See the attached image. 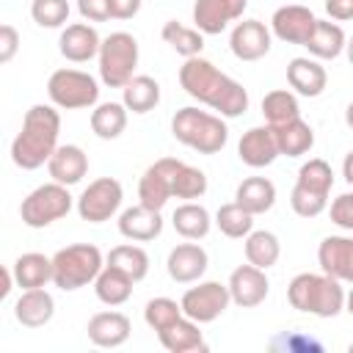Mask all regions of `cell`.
<instances>
[{
    "instance_id": "d590c367",
    "label": "cell",
    "mask_w": 353,
    "mask_h": 353,
    "mask_svg": "<svg viewBox=\"0 0 353 353\" xmlns=\"http://www.w3.org/2000/svg\"><path fill=\"white\" fill-rule=\"evenodd\" d=\"M105 265L119 268V270L127 273L132 281H141V279H146V273H149V254H146L141 245H130V243H124V245L110 248Z\"/></svg>"
},
{
    "instance_id": "bcb514c9",
    "label": "cell",
    "mask_w": 353,
    "mask_h": 353,
    "mask_svg": "<svg viewBox=\"0 0 353 353\" xmlns=\"http://www.w3.org/2000/svg\"><path fill=\"white\" fill-rule=\"evenodd\" d=\"M19 50V33L14 25H0V63H11Z\"/></svg>"
},
{
    "instance_id": "8fae6325",
    "label": "cell",
    "mask_w": 353,
    "mask_h": 353,
    "mask_svg": "<svg viewBox=\"0 0 353 353\" xmlns=\"http://www.w3.org/2000/svg\"><path fill=\"white\" fill-rule=\"evenodd\" d=\"M317 25V17L306 6H281L270 17V30L284 44H306L312 30Z\"/></svg>"
},
{
    "instance_id": "e0dca14e",
    "label": "cell",
    "mask_w": 353,
    "mask_h": 353,
    "mask_svg": "<svg viewBox=\"0 0 353 353\" xmlns=\"http://www.w3.org/2000/svg\"><path fill=\"white\" fill-rule=\"evenodd\" d=\"M237 154L248 168H265L270 165L281 152L276 143V132L270 124L265 127H251L248 132H243L240 143H237Z\"/></svg>"
},
{
    "instance_id": "7bdbcfd3",
    "label": "cell",
    "mask_w": 353,
    "mask_h": 353,
    "mask_svg": "<svg viewBox=\"0 0 353 353\" xmlns=\"http://www.w3.org/2000/svg\"><path fill=\"white\" fill-rule=\"evenodd\" d=\"M290 204H292L295 215H301V218H317L328 207V196H320L314 190H306V188L295 185L292 193H290Z\"/></svg>"
},
{
    "instance_id": "4316f807",
    "label": "cell",
    "mask_w": 353,
    "mask_h": 353,
    "mask_svg": "<svg viewBox=\"0 0 353 353\" xmlns=\"http://www.w3.org/2000/svg\"><path fill=\"white\" fill-rule=\"evenodd\" d=\"M17 287L22 290H36V287H47L52 281V256H44L39 251L22 254L17 256V262L11 265Z\"/></svg>"
},
{
    "instance_id": "74e56055",
    "label": "cell",
    "mask_w": 353,
    "mask_h": 353,
    "mask_svg": "<svg viewBox=\"0 0 353 353\" xmlns=\"http://www.w3.org/2000/svg\"><path fill=\"white\" fill-rule=\"evenodd\" d=\"M163 41L171 44L179 55L185 58H193V55H201L204 50V33L199 28H185L179 25L176 19H168L163 25Z\"/></svg>"
},
{
    "instance_id": "f1b7e54d",
    "label": "cell",
    "mask_w": 353,
    "mask_h": 353,
    "mask_svg": "<svg viewBox=\"0 0 353 353\" xmlns=\"http://www.w3.org/2000/svg\"><path fill=\"white\" fill-rule=\"evenodd\" d=\"M132 284H135V281H132L127 273H121V270L113 268V265H105V268L99 270V276L94 279V292H97V298H99L105 306H121V303L130 301Z\"/></svg>"
},
{
    "instance_id": "6da1fadb",
    "label": "cell",
    "mask_w": 353,
    "mask_h": 353,
    "mask_svg": "<svg viewBox=\"0 0 353 353\" xmlns=\"http://www.w3.org/2000/svg\"><path fill=\"white\" fill-rule=\"evenodd\" d=\"M179 85L201 105L218 110V116L237 119L248 110V91L201 55L185 58L179 66Z\"/></svg>"
},
{
    "instance_id": "c3c4849f",
    "label": "cell",
    "mask_w": 353,
    "mask_h": 353,
    "mask_svg": "<svg viewBox=\"0 0 353 353\" xmlns=\"http://www.w3.org/2000/svg\"><path fill=\"white\" fill-rule=\"evenodd\" d=\"M325 11L331 19H353V0H325Z\"/></svg>"
},
{
    "instance_id": "7402d4cb",
    "label": "cell",
    "mask_w": 353,
    "mask_h": 353,
    "mask_svg": "<svg viewBox=\"0 0 353 353\" xmlns=\"http://www.w3.org/2000/svg\"><path fill=\"white\" fill-rule=\"evenodd\" d=\"M52 314H55V301L44 287L22 290L19 301L14 303V317L25 328H41L52 320Z\"/></svg>"
},
{
    "instance_id": "d6986e66",
    "label": "cell",
    "mask_w": 353,
    "mask_h": 353,
    "mask_svg": "<svg viewBox=\"0 0 353 353\" xmlns=\"http://www.w3.org/2000/svg\"><path fill=\"white\" fill-rule=\"evenodd\" d=\"M210 259H207V251L199 245V243H179L171 248L168 254V276L179 284H190V281H199L207 270Z\"/></svg>"
},
{
    "instance_id": "277c9868",
    "label": "cell",
    "mask_w": 353,
    "mask_h": 353,
    "mask_svg": "<svg viewBox=\"0 0 353 353\" xmlns=\"http://www.w3.org/2000/svg\"><path fill=\"white\" fill-rule=\"evenodd\" d=\"M171 135L199 154H215L229 141L226 121L199 108H179L171 119Z\"/></svg>"
},
{
    "instance_id": "44dd1931",
    "label": "cell",
    "mask_w": 353,
    "mask_h": 353,
    "mask_svg": "<svg viewBox=\"0 0 353 353\" xmlns=\"http://www.w3.org/2000/svg\"><path fill=\"white\" fill-rule=\"evenodd\" d=\"M119 232H121V237H127L132 243H149V240L160 237L163 218H160L157 210H149L143 204H135V207H127L119 215Z\"/></svg>"
},
{
    "instance_id": "5bb4252c",
    "label": "cell",
    "mask_w": 353,
    "mask_h": 353,
    "mask_svg": "<svg viewBox=\"0 0 353 353\" xmlns=\"http://www.w3.org/2000/svg\"><path fill=\"white\" fill-rule=\"evenodd\" d=\"M229 50L237 61H259L270 52V30L259 19H243L229 36Z\"/></svg>"
},
{
    "instance_id": "8992f818",
    "label": "cell",
    "mask_w": 353,
    "mask_h": 353,
    "mask_svg": "<svg viewBox=\"0 0 353 353\" xmlns=\"http://www.w3.org/2000/svg\"><path fill=\"white\" fill-rule=\"evenodd\" d=\"M99 77L108 88H124L135 77L138 66V41L132 33L116 30L108 39H102L99 47Z\"/></svg>"
},
{
    "instance_id": "816d5d0a",
    "label": "cell",
    "mask_w": 353,
    "mask_h": 353,
    "mask_svg": "<svg viewBox=\"0 0 353 353\" xmlns=\"http://www.w3.org/2000/svg\"><path fill=\"white\" fill-rule=\"evenodd\" d=\"M345 121H347V127L353 130V102H350V105L345 108Z\"/></svg>"
},
{
    "instance_id": "f35d334b",
    "label": "cell",
    "mask_w": 353,
    "mask_h": 353,
    "mask_svg": "<svg viewBox=\"0 0 353 353\" xmlns=\"http://www.w3.org/2000/svg\"><path fill=\"white\" fill-rule=\"evenodd\" d=\"M215 226H218L226 237H232V240L248 237V234L254 232V215H251L245 207H240L237 201H229V204H221V207H218V212H215Z\"/></svg>"
},
{
    "instance_id": "f907efd6",
    "label": "cell",
    "mask_w": 353,
    "mask_h": 353,
    "mask_svg": "<svg viewBox=\"0 0 353 353\" xmlns=\"http://www.w3.org/2000/svg\"><path fill=\"white\" fill-rule=\"evenodd\" d=\"M342 176H345V182L347 185H353V152L345 157V163H342Z\"/></svg>"
},
{
    "instance_id": "603a6c76",
    "label": "cell",
    "mask_w": 353,
    "mask_h": 353,
    "mask_svg": "<svg viewBox=\"0 0 353 353\" xmlns=\"http://www.w3.org/2000/svg\"><path fill=\"white\" fill-rule=\"evenodd\" d=\"M47 171H50V176L55 182H61V185L69 188V185H77L85 176L88 157H85V152L77 143H63V146H58L52 152V157L47 163Z\"/></svg>"
},
{
    "instance_id": "484cf974",
    "label": "cell",
    "mask_w": 353,
    "mask_h": 353,
    "mask_svg": "<svg viewBox=\"0 0 353 353\" xmlns=\"http://www.w3.org/2000/svg\"><path fill=\"white\" fill-rule=\"evenodd\" d=\"M234 201L240 207H245L251 215H262V212L273 210V204H276V185L268 176H248L237 185Z\"/></svg>"
},
{
    "instance_id": "4fadbf2b",
    "label": "cell",
    "mask_w": 353,
    "mask_h": 353,
    "mask_svg": "<svg viewBox=\"0 0 353 353\" xmlns=\"http://www.w3.org/2000/svg\"><path fill=\"white\" fill-rule=\"evenodd\" d=\"M268 290H270V284H268L265 270L251 262L234 268L229 276V295H232V303H237L240 309L259 306L268 298Z\"/></svg>"
},
{
    "instance_id": "11a10c76",
    "label": "cell",
    "mask_w": 353,
    "mask_h": 353,
    "mask_svg": "<svg viewBox=\"0 0 353 353\" xmlns=\"http://www.w3.org/2000/svg\"><path fill=\"white\" fill-rule=\"evenodd\" d=\"M347 353H353V342H350V345H347Z\"/></svg>"
},
{
    "instance_id": "ee69618b",
    "label": "cell",
    "mask_w": 353,
    "mask_h": 353,
    "mask_svg": "<svg viewBox=\"0 0 353 353\" xmlns=\"http://www.w3.org/2000/svg\"><path fill=\"white\" fill-rule=\"evenodd\" d=\"M331 221L339 229L353 232V193H342L331 201Z\"/></svg>"
},
{
    "instance_id": "ffe728a7",
    "label": "cell",
    "mask_w": 353,
    "mask_h": 353,
    "mask_svg": "<svg viewBox=\"0 0 353 353\" xmlns=\"http://www.w3.org/2000/svg\"><path fill=\"white\" fill-rule=\"evenodd\" d=\"M85 331H88V339L97 347H121L130 339L132 323L121 312H97L88 320V328Z\"/></svg>"
},
{
    "instance_id": "ac0fdd59",
    "label": "cell",
    "mask_w": 353,
    "mask_h": 353,
    "mask_svg": "<svg viewBox=\"0 0 353 353\" xmlns=\"http://www.w3.org/2000/svg\"><path fill=\"white\" fill-rule=\"evenodd\" d=\"M99 47H102V39L97 33V28H91L88 22H74V25H66L61 39H58V50L66 61L72 63H83V61H91L94 55H99Z\"/></svg>"
},
{
    "instance_id": "d6a6232c",
    "label": "cell",
    "mask_w": 353,
    "mask_h": 353,
    "mask_svg": "<svg viewBox=\"0 0 353 353\" xmlns=\"http://www.w3.org/2000/svg\"><path fill=\"white\" fill-rule=\"evenodd\" d=\"M138 199H141L143 207L157 210V212L168 204V199H174V196H171L168 176H165V171L160 168V163H152V165L143 171L141 182H138Z\"/></svg>"
},
{
    "instance_id": "cb8c5ba5",
    "label": "cell",
    "mask_w": 353,
    "mask_h": 353,
    "mask_svg": "<svg viewBox=\"0 0 353 353\" xmlns=\"http://www.w3.org/2000/svg\"><path fill=\"white\" fill-rule=\"evenodd\" d=\"M287 83L301 97H320L328 85V74L314 58H292L287 63Z\"/></svg>"
},
{
    "instance_id": "30bf717a",
    "label": "cell",
    "mask_w": 353,
    "mask_h": 353,
    "mask_svg": "<svg viewBox=\"0 0 353 353\" xmlns=\"http://www.w3.org/2000/svg\"><path fill=\"white\" fill-rule=\"evenodd\" d=\"M182 312L185 317L196 320L199 325L204 323H212L218 320L226 306L232 303V295H229V284H221V281H201L199 287H190L185 295H182Z\"/></svg>"
},
{
    "instance_id": "d4e9b609",
    "label": "cell",
    "mask_w": 353,
    "mask_h": 353,
    "mask_svg": "<svg viewBox=\"0 0 353 353\" xmlns=\"http://www.w3.org/2000/svg\"><path fill=\"white\" fill-rule=\"evenodd\" d=\"M157 339L160 345L168 350V353H190V350H204V336L199 331V323L190 320V317H179L176 323H171L168 328L157 331Z\"/></svg>"
},
{
    "instance_id": "83f0119b",
    "label": "cell",
    "mask_w": 353,
    "mask_h": 353,
    "mask_svg": "<svg viewBox=\"0 0 353 353\" xmlns=\"http://www.w3.org/2000/svg\"><path fill=\"white\" fill-rule=\"evenodd\" d=\"M347 39H345V30L336 25V22H328V19H317L309 41L303 44L314 58H323V61H334L342 55Z\"/></svg>"
},
{
    "instance_id": "7c38bea8",
    "label": "cell",
    "mask_w": 353,
    "mask_h": 353,
    "mask_svg": "<svg viewBox=\"0 0 353 353\" xmlns=\"http://www.w3.org/2000/svg\"><path fill=\"white\" fill-rule=\"evenodd\" d=\"M248 0H196L193 3V25L204 36H215L229 28V22L240 19Z\"/></svg>"
},
{
    "instance_id": "8d00e7d4",
    "label": "cell",
    "mask_w": 353,
    "mask_h": 353,
    "mask_svg": "<svg viewBox=\"0 0 353 353\" xmlns=\"http://www.w3.org/2000/svg\"><path fill=\"white\" fill-rule=\"evenodd\" d=\"M262 113L268 119L270 127H279L284 121H292L301 116V105H298V97L287 88H276L270 94H265L262 99Z\"/></svg>"
},
{
    "instance_id": "db71d44e",
    "label": "cell",
    "mask_w": 353,
    "mask_h": 353,
    "mask_svg": "<svg viewBox=\"0 0 353 353\" xmlns=\"http://www.w3.org/2000/svg\"><path fill=\"white\" fill-rule=\"evenodd\" d=\"M345 309H347V312L353 314V287H350V292L345 295Z\"/></svg>"
},
{
    "instance_id": "2e32d148",
    "label": "cell",
    "mask_w": 353,
    "mask_h": 353,
    "mask_svg": "<svg viewBox=\"0 0 353 353\" xmlns=\"http://www.w3.org/2000/svg\"><path fill=\"white\" fill-rule=\"evenodd\" d=\"M157 163H160V168H163L165 176H168L171 196L193 201V199H201V196L207 193V176H204L201 168L188 165V163H182V160H176V157H160Z\"/></svg>"
},
{
    "instance_id": "b9f144b4",
    "label": "cell",
    "mask_w": 353,
    "mask_h": 353,
    "mask_svg": "<svg viewBox=\"0 0 353 353\" xmlns=\"http://www.w3.org/2000/svg\"><path fill=\"white\" fill-rule=\"evenodd\" d=\"M30 17L39 28H61L69 22V0H33Z\"/></svg>"
},
{
    "instance_id": "60d3db41",
    "label": "cell",
    "mask_w": 353,
    "mask_h": 353,
    "mask_svg": "<svg viewBox=\"0 0 353 353\" xmlns=\"http://www.w3.org/2000/svg\"><path fill=\"white\" fill-rule=\"evenodd\" d=\"M182 314H185V312H182V303H176V301H171V298H152V301L146 303V309H143V320H146V325L154 328V331L168 328V325L176 323Z\"/></svg>"
},
{
    "instance_id": "52a82bcc",
    "label": "cell",
    "mask_w": 353,
    "mask_h": 353,
    "mask_svg": "<svg viewBox=\"0 0 353 353\" xmlns=\"http://www.w3.org/2000/svg\"><path fill=\"white\" fill-rule=\"evenodd\" d=\"M69 210H72V193H69V188L52 179L47 185H39L36 190H30L22 199L19 215H22V223L25 226L44 229V226L61 221L63 215H69Z\"/></svg>"
},
{
    "instance_id": "5b68a950",
    "label": "cell",
    "mask_w": 353,
    "mask_h": 353,
    "mask_svg": "<svg viewBox=\"0 0 353 353\" xmlns=\"http://www.w3.org/2000/svg\"><path fill=\"white\" fill-rule=\"evenodd\" d=\"M105 268V259H102V251L91 243H74V245H66L61 251H55L52 256V284L72 292V290H80L85 284H91L99 270Z\"/></svg>"
},
{
    "instance_id": "f5cc1de1",
    "label": "cell",
    "mask_w": 353,
    "mask_h": 353,
    "mask_svg": "<svg viewBox=\"0 0 353 353\" xmlns=\"http://www.w3.org/2000/svg\"><path fill=\"white\" fill-rule=\"evenodd\" d=\"M345 52H347V61H350V66H353V36H350L347 44H345Z\"/></svg>"
},
{
    "instance_id": "f6af8a7d",
    "label": "cell",
    "mask_w": 353,
    "mask_h": 353,
    "mask_svg": "<svg viewBox=\"0 0 353 353\" xmlns=\"http://www.w3.org/2000/svg\"><path fill=\"white\" fill-rule=\"evenodd\" d=\"M77 11L88 22H108L110 19V0H77Z\"/></svg>"
},
{
    "instance_id": "7dc6e473",
    "label": "cell",
    "mask_w": 353,
    "mask_h": 353,
    "mask_svg": "<svg viewBox=\"0 0 353 353\" xmlns=\"http://www.w3.org/2000/svg\"><path fill=\"white\" fill-rule=\"evenodd\" d=\"M141 11V0H110V19H132Z\"/></svg>"
},
{
    "instance_id": "e575fe53",
    "label": "cell",
    "mask_w": 353,
    "mask_h": 353,
    "mask_svg": "<svg viewBox=\"0 0 353 353\" xmlns=\"http://www.w3.org/2000/svg\"><path fill=\"white\" fill-rule=\"evenodd\" d=\"M279 256H281V243H279V237L273 232L256 229V232H251L245 237V259L251 265L268 270V268H273L279 262Z\"/></svg>"
},
{
    "instance_id": "1f68e13d",
    "label": "cell",
    "mask_w": 353,
    "mask_h": 353,
    "mask_svg": "<svg viewBox=\"0 0 353 353\" xmlns=\"http://www.w3.org/2000/svg\"><path fill=\"white\" fill-rule=\"evenodd\" d=\"M171 223H174L176 234H182L185 240H201V237L210 234L212 218H210V212H207L201 204L185 201V204H179V207L174 210Z\"/></svg>"
},
{
    "instance_id": "9c48e42d",
    "label": "cell",
    "mask_w": 353,
    "mask_h": 353,
    "mask_svg": "<svg viewBox=\"0 0 353 353\" xmlns=\"http://www.w3.org/2000/svg\"><path fill=\"white\" fill-rule=\"evenodd\" d=\"M121 199H124V190H121V182L113 179V176H99L94 179L77 199V212L83 221L88 223H105L110 221L119 207H121Z\"/></svg>"
},
{
    "instance_id": "681fc988",
    "label": "cell",
    "mask_w": 353,
    "mask_h": 353,
    "mask_svg": "<svg viewBox=\"0 0 353 353\" xmlns=\"http://www.w3.org/2000/svg\"><path fill=\"white\" fill-rule=\"evenodd\" d=\"M11 284H17V279H14V270H11V268H3V290H0V298H8V292H11Z\"/></svg>"
},
{
    "instance_id": "ba28073f",
    "label": "cell",
    "mask_w": 353,
    "mask_h": 353,
    "mask_svg": "<svg viewBox=\"0 0 353 353\" xmlns=\"http://www.w3.org/2000/svg\"><path fill=\"white\" fill-rule=\"evenodd\" d=\"M47 97L55 108L80 110L91 108L99 99V85L88 72L80 69H55L47 80Z\"/></svg>"
},
{
    "instance_id": "3957f363",
    "label": "cell",
    "mask_w": 353,
    "mask_h": 353,
    "mask_svg": "<svg viewBox=\"0 0 353 353\" xmlns=\"http://www.w3.org/2000/svg\"><path fill=\"white\" fill-rule=\"evenodd\" d=\"M287 301L298 312L328 320L345 309V290L328 273H298L287 287Z\"/></svg>"
},
{
    "instance_id": "4dcf8cb0",
    "label": "cell",
    "mask_w": 353,
    "mask_h": 353,
    "mask_svg": "<svg viewBox=\"0 0 353 353\" xmlns=\"http://www.w3.org/2000/svg\"><path fill=\"white\" fill-rule=\"evenodd\" d=\"M121 102L132 113H149L160 102V83L149 74H135L124 88H121Z\"/></svg>"
},
{
    "instance_id": "ab89813d",
    "label": "cell",
    "mask_w": 353,
    "mask_h": 353,
    "mask_svg": "<svg viewBox=\"0 0 353 353\" xmlns=\"http://www.w3.org/2000/svg\"><path fill=\"white\" fill-rule=\"evenodd\" d=\"M295 185H301L306 190H314L320 196H328L331 188H334V171H331V165L325 160L312 157L309 163H303L298 168V182Z\"/></svg>"
},
{
    "instance_id": "7a4b0ae2",
    "label": "cell",
    "mask_w": 353,
    "mask_h": 353,
    "mask_svg": "<svg viewBox=\"0 0 353 353\" xmlns=\"http://www.w3.org/2000/svg\"><path fill=\"white\" fill-rule=\"evenodd\" d=\"M61 116L55 105H33L22 119V130L11 143V160L22 171H36L50 163L52 152L58 149Z\"/></svg>"
},
{
    "instance_id": "f546056e",
    "label": "cell",
    "mask_w": 353,
    "mask_h": 353,
    "mask_svg": "<svg viewBox=\"0 0 353 353\" xmlns=\"http://www.w3.org/2000/svg\"><path fill=\"white\" fill-rule=\"evenodd\" d=\"M273 132H276L279 152L284 157H301V154H306L314 146V132H312V127L301 116L292 119V121H284V124L273 127Z\"/></svg>"
},
{
    "instance_id": "836d02e7",
    "label": "cell",
    "mask_w": 353,
    "mask_h": 353,
    "mask_svg": "<svg viewBox=\"0 0 353 353\" xmlns=\"http://www.w3.org/2000/svg\"><path fill=\"white\" fill-rule=\"evenodd\" d=\"M127 113L130 110L124 108V102H102V105H97L91 110V130H94V135L102 138V141L119 138L124 132V127H127Z\"/></svg>"
},
{
    "instance_id": "9a60e30c",
    "label": "cell",
    "mask_w": 353,
    "mask_h": 353,
    "mask_svg": "<svg viewBox=\"0 0 353 353\" xmlns=\"http://www.w3.org/2000/svg\"><path fill=\"white\" fill-rule=\"evenodd\" d=\"M317 262L323 273L353 284V237H345V234L325 237L317 248Z\"/></svg>"
}]
</instances>
